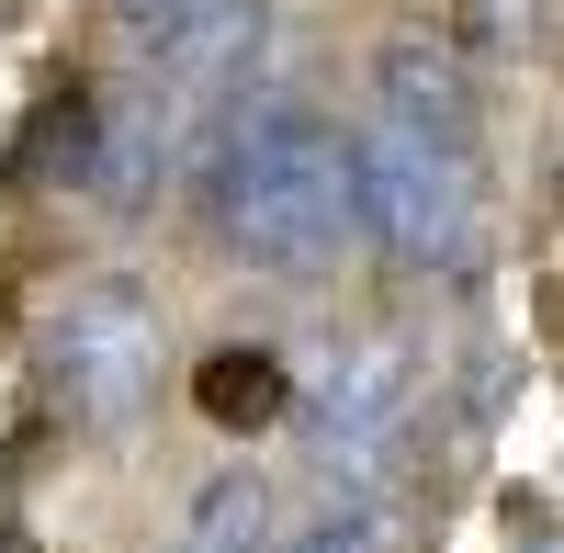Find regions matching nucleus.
Instances as JSON below:
<instances>
[{
  "label": "nucleus",
  "mask_w": 564,
  "mask_h": 553,
  "mask_svg": "<svg viewBox=\"0 0 564 553\" xmlns=\"http://www.w3.org/2000/svg\"><path fill=\"white\" fill-rule=\"evenodd\" d=\"M170 553H282V542H271V486H260L249 464L204 475L193 509H181V531H170Z\"/></svg>",
  "instance_id": "6"
},
{
  "label": "nucleus",
  "mask_w": 564,
  "mask_h": 553,
  "mask_svg": "<svg viewBox=\"0 0 564 553\" xmlns=\"http://www.w3.org/2000/svg\"><path fill=\"white\" fill-rule=\"evenodd\" d=\"M113 12H124V34H135V57H148V45H170L181 23H204L215 0H113Z\"/></svg>",
  "instance_id": "9"
},
{
  "label": "nucleus",
  "mask_w": 564,
  "mask_h": 553,
  "mask_svg": "<svg viewBox=\"0 0 564 553\" xmlns=\"http://www.w3.org/2000/svg\"><path fill=\"white\" fill-rule=\"evenodd\" d=\"M193 215H204V238L226 260L316 283V271L361 238V124L294 102V90H260L249 113H226L204 135Z\"/></svg>",
  "instance_id": "1"
},
{
  "label": "nucleus",
  "mask_w": 564,
  "mask_h": 553,
  "mask_svg": "<svg viewBox=\"0 0 564 553\" xmlns=\"http://www.w3.org/2000/svg\"><path fill=\"white\" fill-rule=\"evenodd\" d=\"M282 553H406V520L395 509H327V520H305Z\"/></svg>",
  "instance_id": "8"
},
{
  "label": "nucleus",
  "mask_w": 564,
  "mask_h": 553,
  "mask_svg": "<svg viewBox=\"0 0 564 553\" xmlns=\"http://www.w3.org/2000/svg\"><path fill=\"white\" fill-rule=\"evenodd\" d=\"M361 238L417 283H475L486 271V159L475 135L361 113Z\"/></svg>",
  "instance_id": "2"
},
{
  "label": "nucleus",
  "mask_w": 564,
  "mask_h": 553,
  "mask_svg": "<svg viewBox=\"0 0 564 553\" xmlns=\"http://www.w3.org/2000/svg\"><path fill=\"white\" fill-rule=\"evenodd\" d=\"M372 113L395 124H441V135H475V79L441 34H395L384 57H372Z\"/></svg>",
  "instance_id": "5"
},
{
  "label": "nucleus",
  "mask_w": 564,
  "mask_h": 553,
  "mask_svg": "<svg viewBox=\"0 0 564 553\" xmlns=\"http://www.w3.org/2000/svg\"><path fill=\"white\" fill-rule=\"evenodd\" d=\"M159 361H170V316H159V294L135 283V271L68 283L45 305V328H34V384H45V406H57L79 441H113V430L148 419Z\"/></svg>",
  "instance_id": "3"
},
{
  "label": "nucleus",
  "mask_w": 564,
  "mask_h": 553,
  "mask_svg": "<svg viewBox=\"0 0 564 553\" xmlns=\"http://www.w3.org/2000/svg\"><path fill=\"white\" fill-rule=\"evenodd\" d=\"M294 384L305 373L282 350H215L204 373H193V406H204L215 430H271V419H294Z\"/></svg>",
  "instance_id": "7"
},
{
  "label": "nucleus",
  "mask_w": 564,
  "mask_h": 553,
  "mask_svg": "<svg viewBox=\"0 0 564 553\" xmlns=\"http://www.w3.org/2000/svg\"><path fill=\"white\" fill-rule=\"evenodd\" d=\"M508 553H564V531H553V520H531V531L508 542Z\"/></svg>",
  "instance_id": "10"
},
{
  "label": "nucleus",
  "mask_w": 564,
  "mask_h": 553,
  "mask_svg": "<svg viewBox=\"0 0 564 553\" xmlns=\"http://www.w3.org/2000/svg\"><path fill=\"white\" fill-rule=\"evenodd\" d=\"M294 430L316 452V475L339 509H395V475L417 452V350L406 339H339L294 384Z\"/></svg>",
  "instance_id": "4"
}]
</instances>
